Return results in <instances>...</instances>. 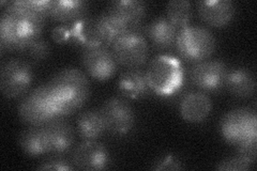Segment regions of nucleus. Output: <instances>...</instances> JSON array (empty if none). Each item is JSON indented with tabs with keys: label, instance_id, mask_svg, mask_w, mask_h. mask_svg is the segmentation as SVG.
<instances>
[{
	"label": "nucleus",
	"instance_id": "f257e3e1",
	"mask_svg": "<svg viewBox=\"0 0 257 171\" xmlns=\"http://www.w3.org/2000/svg\"><path fill=\"white\" fill-rule=\"evenodd\" d=\"M45 21L8 2L0 16V50L19 52L21 48L41 37Z\"/></svg>",
	"mask_w": 257,
	"mask_h": 171
},
{
	"label": "nucleus",
	"instance_id": "f03ea898",
	"mask_svg": "<svg viewBox=\"0 0 257 171\" xmlns=\"http://www.w3.org/2000/svg\"><path fill=\"white\" fill-rule=\"evenodd\" d=\"M47 85L63 118L82 108L91 92L89 78L76 68H67L56 73Z\"/></svg>",
	"mask_w": 257,
	"mask_h": 171
},
{
	"label": "nucleus",
	"instance_id": "7ed1b4c3",
	"mask_svg": "<svg viewBox=\"0 0 257 171\" xmlns=\"http://www.w3.org/2000/svg\"><path fill=\"white\" fill-rule=\"evenodd\" d=\"M19 116L30 126H44L56 118H63L47 83L32 89L19 105Z\"/></svg>",
	"mask_w": 257,
	"mask_h": 171
},
{
	"label": "nucleus",
	"instance_id": "20e7f679",
	"mask_svg": "<svg viewBox=\"0 0 257 171\" xmlns=\"http://www.w3.org/2000/svg\"><path fill=\"white\" fill-rule=\"evenodd\" d=\"M146 76L152 92L161 96H171L180 90L184 72L181 62L175 57L158 55L150 61Z\"/></svg>",
	"mask_w": 257,
	"mask_h": 171
},
{
	"label": "nucleus",
	"instance_id": "39448f33",
	"mask_svg": "<svg viewBox=\"0 0 257 171\" xmlns=\"http://www.w3.org/2000/svg\"><path fill=\"white\" fill-rule=\"evenodd\" d=\"M176 48L182 59L196 63L207 60L216 47L212 32L202 26H186L178 31Z\"/></svg>",
	"mask_w": 257,
	"mask_h": 171
},
{
	"label": "nucleus",
	"instance_id": "423d86ee",
	"mask_svg": "<svg viewBox=\"0 0 257 171\" xmlns=\"http://www.w3.org/2000/svg\"><path fill=\"white\" fill-rule=\"evenodd\" d=\"M220 132L225 141L239 145L257 141V116L253 109L241 107L225 113L220 121Z\"/></svg>",
	"mask_w": 257,
	"mask_h": 171
},
{
	"label": "nucleus",
	"instance_id": "0eeeda50",
	"mask_svg": "<svg viewBox=\"0 0 257 171\" xmlns=\"http://www.w3.org/2000/svg\"><path fill=\"white\" fill-rule=\"evenodd\" d=\"M32 80V64L22 58L8 60L0 69V90L8 99H16L27 93Z\"/></svg>",
	"mask_w": 257,
	"mask_h": 171
},
{
	"label": "nucleus",
	"instance_id": "6e6552de",
	"mask_svg": "<svg viewBox=\"0 0 257 171\" xmlns=\"http://www.w3.org/2000/svg\"><path fill=\"white\" fill-rule=\"evenodd\" d=\"M111 51L118 64L140 68L148 59L149 45L144 35L128 29L111 45Z\"/></svg>",
	"mask_w": 257,
	"mask_h": 171
},
{
	"label": "nucleus",
	"instance_id": "1a4fd4ad",
	"mask_svg": "<svg viewBox=\"0 0 257 171\" xmlns=\"http://www.w3.org/2000/svg\"><path fill=\"white\" fill-rule=\"evenodd\" d=\"M105 122L106 131L114 135H125L135 124V112L132 105L123 96H111L100 109Z\"/></svg>",
	"mask_w": 257,
	"mask_h": 171
},
{
	"label": "nucleus",
	"instance_id": "9d476101",
	"mask_svg": "<svg viewBox=\"0 0 257 171\" xmlns=\"http://www.w3.org/2000/svg\"><path fill=\"white\" fill-rule=\"evenodd\" d=\"M82 63L88 75L105 81L116 74L118 62L111 48L104 44L86 47L82 52Z\"/></svg>",
	"mask_w": 257,
	"mask_h": 171
},
{
	"label": "nucleus",
	"instance_id": "9b49d317",
	"mask_svg": "<svg viewBox=\"0 0 257 171\" xmlns=\"http://www.w3.org/2000/svg\"><path fill=\"white\" fill-rule=\"evenodd\" d=\"M228 68L221 60H204L194 63L190 70L192 84L206 92H215L224 88Z\"/></svg>",
	"mask_w": 257,
	"mask_h": 171
},
{
	"label": "nucleus",
	"instance_id": "f8f14e48",
	"mask_svg": "<svg viewBox=\"0 0 257 171\" xmlns=\"http://www.w3.org/2000/svg\"><path fill=\"white\" fill-rule=\"evenodd\" d=\"M75 169L95 171L104 170L109 165L110 156L107 148L98 140H84L71 156Z\"/></svg>",
	"mask_w": 257,
	"mask_h": 171
},
{
	"label": "nucleus",
	"instance_id": "ddd939ff",
	"mask_svg": "<svg viewBox=\"0 0 257 171\" xmlns=\"http://www.w3.org/2000/svg\"><path fill=\"white\" fill-rule=\"evenodd\" d=\"M196 6L199 18L216 28L228 25L236 14V5L231 0H202Z\"/></svg>",
	"mask_w": 257,
	"mask_h": 171
},
{
	"label": "nucleus",
	"instance_id": "4468645a",
	"mask_svg": "<svg viewBox=\"0 0 257 171\" xmlns=\"http://www.w3.org/2000/svg\"><path fill=\"white\" fill-rule=\"evenodd\" d=\"M43 127L50 143L51 153L64 154L72 148L75 140V132L67 120L56 118Z\"/></svg>",
	"mask_w": 257,
	"mask_h": 171
},
{
	"label": "nucleus",
	"instance_id": "2eb2a0df",
	"mask_svg": "<svg viewBox=\"0 0 257 171\" xmlns=\"http://www.w3.org/2000/svg\"><path fill=\"white\" fill-rule=\"evenodd\" d=\"M212 109V101L206 92L192 91L184 95L180 102V113L189 123L205 121Z\"/></svg>",
	"mask_w": 257,
	"mask_h": 171
},
{
	"label": "nucleus",
	"instance_id": "dca6fc26",
	"mask_svg": "<svg viewBox=\"0 0 257 171\" xmlns=\"http://www.w3.org/2000/svg\"><path fill=\"white\" fill-rule=\"evenodd\" d=\"M118 91L127 99L140 100L147 97L152 91L146 71L140 68H127L118 79Z\"/></svg>",
	"mask_w": 257,
	"mask_h": 171
},
{
	"label": "nucleus",
	"instance_id": "f3484780",
	"mask_svg": "<svg viewBox=\"0 0 257 171\" xmlns=\"http://www.w3.org/2000/svg\"><path fill=\"white\" fill-rule=\"evenodd\" d=\"M89 3L84 0H52L50 18L63 25H70L89 14Z\"/></svg>",
	"mask_w": 257,
	"mask_h": 171
},
{
	"label": "nucleus",
	"instance_id": "a211bd4d",
	"mask_svg": "<svg viewBox=\"0 0 257 171\" xmlns=\"http://www.w3.org/2000/svg\"><path fill=\"white\" fill-rule=\"evenodd\" d=\"M95 27L102 43L111 48V45L128 30V25L117 14L106 9L95 16Z\"/></svg>",
	"mask_w": 257,
	"mask_h": 171
},
{
	"label": "nucleus",
	"instance_id": "6ab92c4d",
	"mask_svg": "<svg viewBox=\"0 0 257 171\" xmlns=\"http://www.w3.org/2000/svg\"><path fill=\"white\" fill-rule=\"evenodd\" d=\"M178 31L179 29L166 16H159L146 26V34L152 45L159 50L172 48L176 43Z\"/></svg>",
	"mask_w": 257,
	"mask_h": 171
},
{
	"label": "nucleus",
	"instance_id": "aec40b11",
	"mask_svg": "<svg viewBox=\"0 0 257 171\" xmlns=\"http://www.w3.org/2000/svg\"><path fill=\"white\" fill-rule=\"evenodd\" d=\"M224 87L234 96L247 99L255 93L256 78L250 69L236 68L228 70Z\"/></svg>",
	"mask_w": 257,
	"mask_h": 171
},
{
	"label": "nucleus",
	"instance_id": "412c9836",
	"mask_svg": "<svg viewBox=\"0 0 257 171\" xmlns=\"http://www.w3.org/2000/svg\"><path fill=\"white\" fill-rule=\"evenodd\" d=\"M19 143L23 152L30 157H39L51 153L43 126H29L24 129L19 137Z\"/></svg>",
	"mask_w": 257,
	"mask_h": 171
},
{
	"label": "nucleus",
	"instance_id": "4be33fe9",
	"mask_svg": "<svg viewBox=\"0 0 257 171\" xmlns=\"http://www.w3.org/2000/svg\"><path fill=\"white\" fill-rule=\"evenodd\" d=\"M76 127L83 140H96L106 131L100 109H88L80 112L76 120Z\"/></svg>",
	"mask_w": 257,
	"mask_h": 171
},
{
	"label": "nucleus",
	"instance_id": "5701e85b",
	"mask_svg": "<svg viewBox=\"0 0 257 171\" xmlns=\"http://www.w3.org/2000/svg\"><path fill=\"white\" fill-rule=\"evenodd\" d=\"M70 43H74L83 50L86 47L103 44L95 27V19L86 16L85 19L70 24Z\"/></svg>",
	"mask_w": 257,
	"mask_h": 171
},
{
	"label": "nucleus",
	"instance_id": "b1692460",
	"mask_svg": "<svg viewBox=\"0 0 257 171\" xmlns=\"http://www.w3.org/2000/svg\"><path fill=\"white\" fill-rule=\"evenodd\" d=\"M107 9L122 19L128 27L143 23L147 5L142 0H116L108 4Z\"/></svg>",
	"mask_w": 257,
	"mask_h": 171
},
{
	"label": "nucleus",
	"instance_id": "393cba45",
	"mask_svg": "<svg viewBox=\"0 0 257 171\" xmlns=\"http://www.w3.org/2000/svg\"><path fill=\"white\" fill-rule=\"evenodd\" d=\"M166 18L178 29L189 26L193 18L192 4L188 0H171L166 6Z\"/></svg>",
	"mask_w": 257,
	"mask_h": 171
},
{
	"label": "nucleus",
	"instance_id": "a878e982",
	"mask_svg": "<svg viewBox=\"0 0 257 171\" xmlns=\"http://www.w3.org/2000/svg\"><path fill=\"white\" fill-rule=\"evenodd\" d=\"M19 53L22 59L26 60L30 64L44 61L51 54V45L45 39L40 37L31 42L24 45Z\"/></svg>",
	"mask_w": 257,
	"mask_h": 171
},
{
	"label": "nucleus",
	"instance_id": "bb28decb",
	"mask_svg": "<svg viewBox=\"0 0 257 171\" xmlns=\"http://www.w3.org/2000/svg\"><path fill=\"white\" fill-rule=\"evenodd\" d=\"M21 9L46 21L50 18L52 0H16Z\"/></svg>",
	"mask_w": 257,
	"mask_h": 171
},
{
	"label": "nucleus",
	"instance_id": "cd10ccee",
	"mask_svg": "<svg viewBox=\"0 0 257 171\" xmlns=\"http://www.w3.org/2000/svg\"><path fill=\"white\" fill-rule=\"evenodd\" d=\"M255 160L245 157L241 154H237L235 156H230L223 159L215 167L216 170H231V171H242L250 170L253 168Z\"/></svg>",
	"mask_w": 257,
	"mask_h": 171
},
{
	"label": "nucleus",
	"instance_id": "c85d7f7f",
	"mask_svg": "<svg viewBox=\"0 0 257 171\" xmlns=\"http://www.w3.org/2000/svg\"><path fill=\"white\" fill-rule=\"evenodd\" d=\"M38 170H74L75 167L71 158L63 154H54L51 157L44 159L37 167Z\"/></svg>",
	"mask_w": 257,
	"mask_h": 171
},
{
	"label": "nucleus",
	"instance_id": "c756f323",
	"mask_svg": "<svg viewBox=\"0 0 257 171\" xmlns=\"http://www.w3.org/2000/svg\"><path fill=\"white\" fill-rule=\"evenodd\" d=\"M152 169L154 170H182L184 169V166L178 157L173 155V154H170V155H166V156H163L162 158H160L156 164L152 166Z\"/></svg>",
	"mask_w": 257,
	"mask_h": 171
},
{
	"label": "nucleus",
	"instance_id": "7c9ffc66",
	"mask_svg": "<svg viewBox=\"0 0 257 171\" xmlns=\"http://www.w3.org/2000/svg\"><path fill=\"white\" fill-rule=\"evenodd\" d=\"M52 37L56 43H69L71 39L70 25H63V24H60L59 26L55 27L52 31Z\"/></svg>",
	"mask_w": 257,
	"mask_h": 171
}]
</instances>
